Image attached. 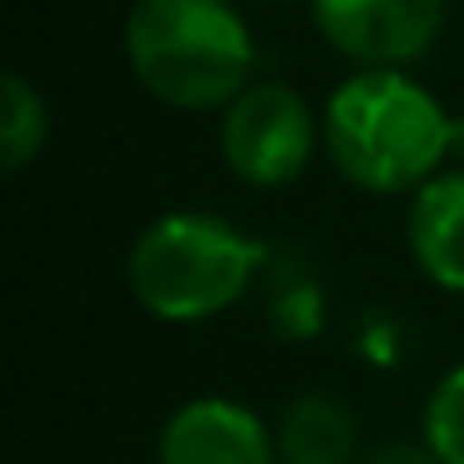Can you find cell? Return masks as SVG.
<instances>
[{
  "instance_id": "1",
  "label": "cell",
  "mask_w": 464,
  "mask_h": 464,
  "mask_svg": "<svg viewBox=\"0 0 464 464\" xmlns=\"http://www.w3.org/2000/svg\"><path fill=\"white\" fill-rule=\"evenodd\" d=\"M324 160L364 195H414L454 165V111L414 71L350 65L320 105Z\"/></svg>"
},
{
  "instance_id": "2",
  "label": "cell",
  "mask_w": 464,
  "mask_h": 464,
  "mask_svg": "<svg viewBox=\"0 0 464 464\" xmlns=\"http://www.w3.org/2000/svg\"><path fill=\"white\" fill-rule=\"evenodd\" d=\"M121 51L135 85L180 115H220L260 81V45L240 0H130Z\"/></svg>"
},
{
  "instance_id": "3",
  "label": "cell",
  "mask_w": 464,
  "mask_h": 464,
  "mask_svg": "<svg viewBox=\"0 0 464 464\" xmlns=\"http://www.w3.org/2000/svg\"><path fill=\"white\" fill-rule=\"evenodd\" d=\"M265 250L245 225L215 210H160L125 250V290L160 324H210L260 280Z\"/></svg>"
},
{
  "instance_id": "4",
  "label": "cell",
  "mask_w": 464,
  "mask_h": 464,
  "mask_svg": "<svg viewBox=\"0 0 464 464\" xmlns=\"http://www.w3.org/2000/svg\"><path fill=\"white\" fill-rule=\"evenodd\" d=\"M225 170L250 190H285L324 155L320 111L290 81H250L220 111L215 130Z\"/></svg>"
},
{
  "instance_id": "5",
  "label": "cell",
  "mask_w": 464,
  "mask_h": 464,
  "mask_svg": "<svg viewBox=\"0 0 464 464\" xmlns=\"http://www.w3.org/2000/svg\"><path fill=\"white\" fill-rule=\"evenodd\" d=\"M450 0H310V25L340 61L414 71L440 45Z\"/></svg>"
},
{
  "instance_id": "6",
  "label": "cell",
  "mask_w": 464,
  "mask_h": 464,
  "mask_svg": "<svg viewBox=\"0 0 464 464\" xmlns=\"http://www.w3.org/2000/svg\"><path fill=\"white\" fill-rule=\"evenodd\" d=\"M155 464H280L275 420L235 394H190L165 414Z\"/></svg>"
},
{
  "instance_id": "7",
  "label": "cell",
  "mask_w": 464,
  "mask_h": 464,
  "mask_svg": "<svg viewBox=\"0 0 464 464\" xmlns=\"http://www.w3.org/2000/svg\"><path fill=\"white\" fill-rule=\"evenodd\" d=\"M404 250L424 285L464 300V165H444L404 195Z\"/></svg>"
},
{
  "instance_id": "8",
  "label": "cell",
  "mask_w": 464,
  "mask_h": 464,
  "mask_svg": "<svg viewBox=\"0 0 464 464\" xmlns=\"http://www.w3.org/2000/svg\"><path fill=\"white\" fill-rule=\"evenodd\" d=\"M280 464H360V414L334 390H300L275 414Z\"/></svg>"
},
{
  "instance_id": "9",
  "label": "cell",
  "mask_w": 464,
  "mask_h": 464,
  "mask_svg": "<svg viewBox=\"0 0 464 464\" xmlns=\"http://www.w3.org/2000/svg\"><path fill=\"white\" fill-rule=\"evenodd\" d=\"M51 145V101L21 71L0 75V170L21 175Z\"/></svg>"
},
{
  "instance_id": "10",
  "label": "cell",
  "mask_w": 464,
  "mask_h": 464,
  "mask_svg": "<svg viewBox=\"0 0 464 464\" xmlns=\"http://www.w3.org/2000/svg\"><path fill=\"white\" fill-rule=\"evenodd\" d=\"M420 440L444 464H464V360L430 384L420 410Z\"/></svg>"
},
{
  "instance_id": "11",
  "label": "cell",
  "mask_w": 464,
  "mask_h": 464,
  "mask_svg": "<svg viewBox=\"0 0 464 464\" xmlns=\"http://www.w3.org/2000/svg\"><path fill=\"white\" fill-rule=\"evenodd\" d=\"M360 464H444L430 444L414 434V440H380L360 454Z\"/></svg>"
},
{
  "instance_id": "12",
  "label": "cell",
  "mask_w": 464,
  "mask_h": 464,
  "mask_svg": "<svg viewBox=\"0 0 464 464\" xmlns=\"http://www.w3.org/2000/svg\"><path fill=\"white\" fill-rule=\"evenodd\" d=\"M454 165H464V115H454Z\"/></svg>"
}]
</instances>
